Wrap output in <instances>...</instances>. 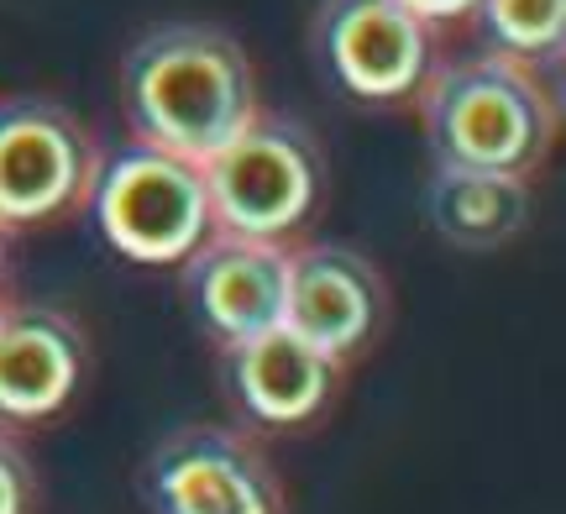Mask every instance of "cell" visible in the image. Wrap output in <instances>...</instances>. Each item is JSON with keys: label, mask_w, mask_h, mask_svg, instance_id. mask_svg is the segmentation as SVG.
Masks as SVG:
<instances>
[{"label": "cell", "mask_w": 566, "mask_h": 514, "mask_svg": "<svg viewBox=\"0 0 566 514\" xmlns=\"http://www.w3.org/2000/svg\"><path fill=\"white\" fill-rule=\"evenodd\" d=\"M126 132L205 164L242 132L258 101V69L237 32L216 21H158L126 42L116 74Z\"/></svg>", "instance_id": "1"}, {"label": "cell", "mask_w": 566, "mask_h": 514, "mask_svg": "<svg viewBox=\"0 0 566 514\" xmlns=\"http://www.w3.org/2000/svg\"><path fill=\"white\" fill-rule=\"evenodd\" d=\"M310 63L352 105H409L441 63V27L405 0H321L310 17Z\"/></svg>", "instance_id": "5"}, {"label": "cell", "mask_w": 566, "mask_h": 514, "mask_svg": "<svg viewBox=\"0 0 566 514\" xmlns=\"http://www.w3.org/2000/svg\"><path fill=\"white\" fill-rule=\"evenodd\" d=\"M424 221L457 252H499L530 227V179L488 174V168L430 164L424 179Z\"/></svg>", "instance_id": "12"}, {"label": "cell", "mask_w": 566, "mask_h": 514, "mask_svg": "<svg viewBox=\"0 0 566 514\" xmlns=\"http://www.w3.org/2000/svg\"><path fill=\"white\" fill-rule=\"evenodd\" d=\"M84 210L105 248L142 268H179L216 231L205 168L137 137L101 147Z\"/></svg>", "instance_id": "4"}, {"label": "cell", "mask_w": 566, "mask_h": 514, "mask_svg": "<svg viewBox=\"0 0 566 514\" xmlns=\"http://www.w3.org/2000/svg\"><path fill=\"white\" fill-rule=\"evenodd\" d=\"M409 11H415V17H424L430 21V27H462V21H472V6H478V0H405Z\"/></svg>", "instance_id": "15"}, {"label": "cell", "mask_w": 566, "mask_h": 514, "mask_svg": "<svg viewBox=\"0 0 566 514\" xmlns=\"http://www.w3.org/2000/svg\"><path fill=\"white\" fill-rule=\"evenodd\" d=\"M38 510V468L11 426H0V514H32Z\"/></svg>", "instance_id": "14"}, {"label": "cell", "mask_w": 566, "mask_h": 514, "mask_svg": "<svg viewBox=\"0 0 566 514\" xmlns=\"http://www.w3.org/2000/svg\"><path fill=\"white\" fill-rule=\"evenodd\" d=\"M226 357V389L231 405L242 410L247 426L258 431H294L310 426L331 405L342 363H331L325 352L300 342L289 326H273L252 336L242 347L221 352Z\"/></svg>", "instance_id": "11"}, {"label": "cell", "mask_w": 566, "mask_h": 514, "mask_svg": "<svg viewBox=\"0 0 566 514\" xmlns=\"http://www.w3.org/2000/svg\"><path fill=\"white\" fill-rule=\"evenodd\" d=\"M430 164L535 179L562 137V101L546 74L499 53L436 63L415 95Z\"/></svg>", "instance_id": "2"}, {"label": "cell", "mask_w": 566, "mask_h": 514, "mask_svg": "<svg viewBox=\"0 0 566 514\" xmlns=\"http://www.w3.org/2000/svg\"><path fill=\"white\" fill-rule=\"evenodd\" d=\"M147 514H283L268 452L237 426H179L142 462Z\"/></svg>", "instance_id": "7"}, {"label": "cell", "mask_w": 566, "mask_h": 514, "mask_svg": "<svg viewBox=\"0 0 566 514\" xmlns=\"http://www.w3.org/2000/svg\"><path fill=\"white\" fill-rule=\"evenodd\" d=\"M84 363L90 347L69 310L0 300V426L53 420L80 394Z\"/></svg>", "instance_id": "10"}, {"label": "cell", "mask_w": 566, "mask_h": 514, "mask_svg": "<svg viewBox=\"0 0 566 514\" xmlns=\"http://www.w3.org/2000/svg\"><path fill=\"white\" fill-rule=\"evenodd\" d=\"M388 321V284L367 252L346 242H294L283 284V326L331 363H352Z\"/></svg>", "instance_id": "8"}, {"label": "cell", "mask_w": 566, "mask_h": 514, "mask_svg": "<svg viewBox=\"0 0 566 514\" xmlns=\"http://www.w3.org/2000/svg\"><path fill=\"white\" fill-rule=\"evenodd\" d=\"M283 284H289V248L231 231H210L179 263L184 305L221 352L283 326Z\"/></svg>", "instance_id": "9"}, {"label": "cell", "mask_w": 566, "mask_h": 514, "mask_svg": "<svg viewBox=\"0 0 566 514\" xmlns=\"http://www.w3.org/2000/svg\"><path fill=\"white\" fill-rule=\"evenodd\" d=\"M6 273H11V227L0 221V300H6Z\"/></svg>", "instance_id": "16"}, {"label": "cell", "mask_w": 566, "mask_h": 514, "mask_svg": "<svg viewBox=\"0 0 566 514\" xmlns=\"http://www.w3.org/2000/svg\"><path fill=\"white\" fill-rule=\"evenodd\" d=\"M200 168L216 231L258 237L279 248H294L315 227L331 195V164L321 137L310 132V122L283 111H258Z\"/></svg>", "instance_id": "3"}, {"label": "cell", "mask_w": 566, "mask_h": 514, "mask_svg": "<svg viewBox=\"0 0 566 514\" xmlns=\"http://www.w3.org/2000/svg\"><path fill=\"white\" fill-rule=\"evenodd\" d=\"M472 21L483 32V53L514 59L546 74L562 63L566 48V0H478Z\"/></svg>", "instance_id": "13"}, {"label": "cell", "mask_w": 566, "mask_h": 514, "mask_svg": "<svg viewBox=\"0 0 566 514\" xmlns=\"http://www.w3.org/2000/svg\"><path fill=\"white\" fill-rule=\"evenodd\" d=\"M101 143L90 126L53 95H6L0 101V221L6 227H53L84 210Z\"/></svg>", "instance_id": "6"}]
</instances>
